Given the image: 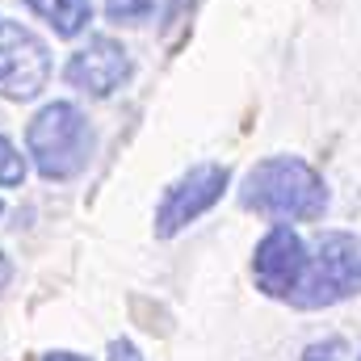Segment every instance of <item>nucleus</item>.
<instances>
[{
  "instance_id": "nucleus-1",
  "label": "nucleus",
  "mask_w": 361,
  "mask_h": 361,
  "mask_svg": "<svg viewBox=\"0 0 361 361\" xmlns=\"http://www.w3.org/2000/svg\"><path fill=\"white\" fill-rule=\"evenodd\" d=\"M240 202L244 210H257L277 223H315L328 210V185L298 156H269L248 169Z\"/></svg>"
},
{
  "instance_id": "nucleus-2",
  "label": "nucleus",
  "mask_w": 361,
  "mask_h": 361,
  "mask_svg": "<svg viewBox=\"0 0 361 361\" xmlns=\"http://www.w3.org/2000/svg\"><path fill=\"white\" fill-rule=\"evenodd\" d=\"M25 147H30L34 169L47 180H72L89 169L97 139H92L89 118L72 101H51L30 118Z\"/></svg>"
},
{
  "instance_id": "nucleus-3",
  "label": "nucleus",
  "mask_w": 361,
  "mask_h": 361,
  "mask_svg": "<svg viewBox=\"0 0 361 361\" xmlns=\"http://www.w3.org/2000/svg\"><path fill=\"white\" fill-rule=\"evenodd\" d=\"M361 294V235L353 231H324L307 257V273L290 294V307L319 311Z\"/></svg>"
},
{
  "instance_id": "nucleus-4",
  "label": "nucleus",
  "mask_w": 361,
  "mask_h": 361,
  "mask_svg": "<svg viewBox=\"0 0 361 361\" xmlns=\"http://www.w3.org/2000/svg\"><path fill=\"white\" fill-rule=\"evenodd\" d=\"M51 80V51L47 42L25 30L21 21L0 17V97L34 101Z\"/></svg>"
},
{
  "instance_id": "nucleus-5",
  "label": "nucleus",
  "mask_w": 361,
  "mask_h": 361,
  "mask_svg": "<svg viewBox=\"0 0 361 361\" xmlns=\"http://www.w3.org/2000/svg\"><path fill=\"white\" fill-rule=\"evenodd\" d=\"M227 189V169L223 164H197L189 169L180 180H173L160 197V210H156V235L160 240H173L177 231H185L193 219H202Z\"/></svg>"
},
{
  "instance_id": "nucleus-6",
  "label": "nucleus",
  "mask_w": 361,
  "mask_h": 361,
  "mask_svg": "<svg viewBox=\"0 0 361 361\" xmlns=\"http://www.w3.org/2000/svg\"><path fill=\"white\" fill-rule=\"evenodd\" d=\"M307 257H311V248H307V240H302L290 223L269 227L265 240H261L257 252H252L257 290L269 294V298H286V302H290V294L298 290V281H302V273H307Z\"/></svg>"
},
{
  "instance_id": "nucleus-7",
  "label": "nucleus",
  "mask_w": 361,
  "mask_h": 361,
  "mask_svg": "<svg viewBox=\"0 0 361 361\" xmlns=\"http://www.w3.org/2000/svg\"><path fill=\"white\" fill-rule=\"evenodd\" d=\"M130 72H135L130 51H126L118 38L97 34V38H89V42L68 59L63 80L76 92H85V97H109V92H118L130 80Z\"/></svg>"
},
{
  "instance_id": "nucleus-8",
  "label": "nucleus",
  "mask_w": 361,
  "mask_h": 361,
  "mask_svg": "<svg viewBox=\"0 0 361 361\" xmlns=\"http://www.w3.org/2000/svg\"><path fill=\"white\" fill-rule=\"evenodd\" d=\"M21 4L34 17H42L55 30V38L85 34V25H89V17H92V0H21Z\"/></svg>"
},
{
  "instance_id": "nucleus-9",
  "label": "nucleus",
  "mask_w": 361,
  "mask_h": 361,
  "mask_svg": "<svg viewBox=\"0 0 361 361\" xmlns=\"http://www.w3.org/2000/svg\"><path fill=\"white\" fill-rule=\"evenodd\" d=\"M21 180H25V156L0 135V185L13 189V185H21Z\"/></svg>"
},
{
  "instance_id": "nucleus-10",
  "label": "nucleus",
  "mask_w": 361,
  "mask_h": 361,
  "mask_svg": "<svg viewBox=\"0 0 361 361\" xmlns=\"http://www.w3.org/2000/svg\"><path fill=\"white\" fill-rule=\"evenodd\" d=\"M152 8H156V0H105L109 21H126V25L147 21V17H152Z\"/></svg>"
},
{
  "instance_id": "nucleus-11",
  "label": "nucleus",
  "mask_w": 361,
  "mask_h": 361,
  "mask_svg": "<svg viewBox=\"0 0 361 361\" xmlns=\"http://www.w3.org/2000/svg\"><path fill=\"white\" fill-rule=\"evenodd\" d=\"M349 357V345L341 336H328V341H315L302 349V361H345Z\"/></svg>"
},
{
  "instance_id": "nucleus-12",
  "label": "nucleus",
  "mask_w": 361,
  "mask_h": 361,
  "mask_svg": "<svg viewBox=\"0 0 361 361\" xmlns=\"http://www.w3.org/2000/svg\"><path fill=\"white\" fill-rule=\"evenodd\" d=\"M109 361H143L130 341H109Z\"/></svg>"
},
{
  "instance_id": "nucleus-13",
  "label": "nucleus",
  "mask_w": 361,
  "mask_h": 361,
  "mask_svg": "<svg viewBox=\"0 0 361 361\" xmlns=\"http://www.w3.org/2000/svg\"><path fill=\"white\" fill-rule=\"evenodd\" d=\"M8 281H13V265H8V257L0 252V290H4Z\"/></svg>"
},
{
  "instance_id": "nucleus-14",
  "label": "nucleus",
  "mask_w": 361,
  "mask_h": 361,
  "mask_svg": "<svg viewBox=\"0 0 361 361\" xmlns=\"http://www.w3.org/2000/svg\"><path fill=\"white\" fill-rule=\"evenodd\" d=\"M42 361H89V357H80V353H47Z\"/></svg>"
},
{
  "instance_id": "nucleus-15",
  "label": "nucleus",
  "mask_w": 361,
  "mask_h": 361,
  "mask_svg": "<svg viewBox=\"0 0 361 361\" xmlns=\"http://www.w3.org/2000/svg\"><path fill=\"white\" fill-rule=\"evenodd\" d=\"M0 214H4V206H0Z\"/></svg>"
},
{
  "instance_id": "nucleus-16",
  "label": "nucleus",
  "mask_w": 361,
  "mask_h": 361,
  "mask_svg": "<svg viewBox=\"0 0 361 361\" xmlns=\"http://www.w3.org/2000/svg\"><path fill=\"white\" fill-rule=\"evenodd\" d=\"M357 361H361V357H357Z\"/></svg>"
}]
</instances>
